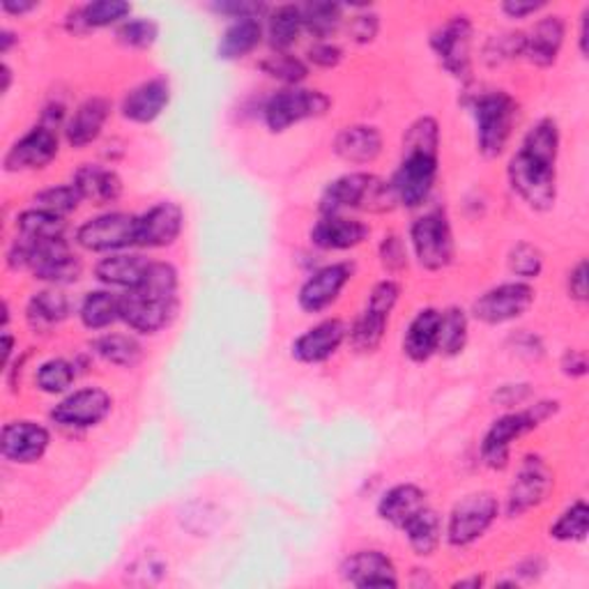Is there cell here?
<instances>
[{"label": "cell", "mask_w": 589, "mask_h": 589, "mask_svg": "<svg viewBox=\"0 0 589 589\" xmlns=\"http://www.w3.org/2000/svg\"><path fill=\"white\" fill-rule=\"evenodd\" d=\"M330 106H332V99L325 93L294 86V88L275 93L270 99H267L263 106V118H265L267 129L281 133L298 122L323 118L330 111Z\"/></svg>", "instance_id": "ba28073f"}, {"label": "cell", "mask_w": 589, "mask_h": 589, "mask_svg": "<svg viewBox=\"0 0 589 589\" xmlns=\"http://www.w3.org/2000/svg\"><path fill=\"white\" fill-rule=\"evenodd\" d=\"M72 304L65 292L58 290H40L29 300V307H25V320L33 332L46 334L53 328H58L61 323L69 318Z\"/></svg>", "instance_id": "1f68e13d"}, {"label": "cell", "mask_w": 589, "mask_h": 589, "mask_svg": "<svg viewBox=\"0 0 589 589\" xmlns=\"http://www.w3.org/2000/svg\"><path fill=\"white\" fill-rule=\"evenodd\" d=\"M347 33L357 42V44H368L378 38L381 33V17L376 12H368V8L351 19V25H347Z\"/></svg>", "instance_id": "816d5d0a"}, {"label": "cell", "mask_w": 589, "mask_h": 589, "mask_svg": "<svg viewBox=\"0 0 589 589\" xmlns=\"http://www.w3.org/2000/svg\"><path fill=\"white\" fill-rule=\"evenodd\" d=\"M82 194L74 184H58V186H49V190L35 194L33 203L38 210H44L49 214H56V217H67V214L76 212L78 203H82Z\"/></svg>", "instance_id": "f6af8a7d"}, {"label": "cell", "mask_w": 589, "mask_h": 589, "mask_svg": "<svg viewBox=\"0 0 589 589\" xmlns=\"http://www.w3.org/2000/svg\"><path fill=\"white\" fill-rule=\"evenodd\" d=\"M114 410L111 394L101 387H84L65 396L61 404L51 410V419L63 428H93L101 424Z\"/></svg>", "instance_id": "2e32d148"}, {"label": "cell", "mask_w": 589, "mask_h": 589, "mask_svg": "<svg viewBox=\"0 0 589 589\" xmlns=\"http://www.w3.org/2000/svg\"><path fill=\"white\" fill-rule=\"evenodd\" d=\"M184 228V210L173 201H162L152 205L139 217L137 245L146 249H162L175 245V239Z\"/></svg>", "instance_id": "ffe728a7"}, {"label": "cell", "mask_w": 589, "mask_h": 589, "mask_svg": "<svg viewBox=\"0 0 589 589\" xmlns=\"http://www.w3.org/2000/svg\"><path fill=\"white\" fill-rule=\"evenodd\" d=\"M470 111L476 122L479 152L489 159L500 157L512 139L518 118V101L504 90L479 93L470 101Z\"/></svg>", "instance_id": "277c9868"}, {"label": "cell", "mask_w": 589, "mask_h": 589, "mask_svg": "<svg viewBox=\"0 0 589 589\" xmlns=\"http://www.w3.org/2000/svg\"><path fill=\"white\" fill-rule=\"evenodd\" d=\"M559 366L567 378H582V376H587V355H585V351L569 347V351L561 355Z\"/></svg>", "instance_id": "11a10c76"}, {"label": "cell", "mask_w": 589, "mask_h": 589, "mask_svg": "<svg viewBox=\"0 0 589 589\" xmlns=\"http://www.w3.org/2000/svg\"><path fill=\"white\" fill-rule=\"evenodd\" d=\"M410 548L419 557H431L442 542V521L433 508H421V512L404 527Z\"/></svg>", "instance_id": "8d00e7d4"}, {"label": "cell", "mask_w": 589, "mask_h": 589, "mask_svg": "<svg viewBox=\"0 0 589 589\" xmlns=\"http://www.w3.org/2000/svg\"><path fill=\"white\" fill-rule=\"evenodd\" d=\"M400 298V286L392 279H385L373 286L364 311L357 315L353 328L347 330V339L357 353H376L389 323V315Z\"/></svg>", "instance_id": "52a82bcc"}, {"label": "cell", "mask_w": 589, "mask_h": 589, "mask_svg": "<svg viewBox=\"0 0 589 589\" xmlns=\"http://www.w3.org/2000/svg\"><path fill=\"white\" fill-rule=\"evenodd\" d=\"M567 23L561 17L553 14L542 19L529 35H525V56L537 67H553L559 58V51L565 46Z\"/></svg>", "instance_id": "4316f807"}, {"label": "cell", "mask_w": 589, "mask_h": 589, "mask_svg": "<svg viewBox=\"0 0 589 589\" xmlns=\"http://www.w3.org/2000/svg\"><path fill=\"white\" fill-rule=\"evenodd\" d=\"M304 31L302 6H277L267 14V42L277 53H288Z\"/></svg>", "instance_id": "e575fe53"}, {"label": "cell", "mask_w": 589, "mask_h": 589, "mask_svg": "<svg viewBox=\"0 0 589 589\" xmlns=\"http://www.w3.org/2000/svg\"><path fill=\"white\" fill-rule=\"evenodd\" d=\"M150 260L143 256H133V254H116V256H106L95 265V277L106 283V286H116V288H133L141 277L146 275Z\"/></svg>", "instance_id": "d6a6232c"}, {"label": "cell", "mask_w": 589, "mask_h": 589, "mask_svg": "<svg viewBox=\"0 0 589 589\" xmlns=\"http://www.w3.org/2000/svg\"><path fill=\"white\" fill-rule=\"evenodd\" d=\"M580 53L582 56H587V10H585L582 21H580Z\"/></svg>", "instance_id": "e7e4bbea"}, {"label": "cell", "mask_w": 589, "mask_h": 589, "mask_svg": "<svg viewBox=\"0 0 589 589\" xmlns=\"http://www.w3.org/2000/svg\"><path fill=\"white\" fill-rule=\"evenodd\" d=\"M84 201L93 205H111L122 196V180L114 169L99 164H84L74 173L72 182Z\"/></svg>", "instance_id": "f1b7e54d"}, {"label": "cell", "mask_w": 589, "mask_h": 589, "mask_svg": "<svg viewBox=\"0 0 589 589\" xmlns=\"http://www.w3.org/2000/svg\"><path fill=\"white\" fill-rule=\"evenodd\" d=\"M500 392L508 394V396H495V398L500 400V404L506 406V408H512V406H516V404H523V400L532 394V392L527 389V385H506V387H502Z\"/></svg>", "instance_id": "6f0895ef"}, {"label": "cell", "mask_w": 589, "mask_h": 589, "mask_svg": "<svg viewBox=\"0 0 589 589\" xmlns=\"http://www.w3.org/2000/svg\"><path fill=\"white\" fill-rule=\"evenodd\" d=\"M51 445V433L38 421L19 419L3 426L0 433V453L17 465L38 463Z\"/></svg>", "instance_id": "ac0fdd59"}, {"label": "cell", "mask_w": 589, "mask_h": 589, "mask_svg": "<svg viewBox=\"0 0 589 589\" xmlns=\"http://www.w3.org/2000/svg\"><path fill=\"white\" fill-rule=\"evenodd\" d=\"M341 578L360 589L398 587V576L392 557L381 550H360L341 565Z\"/></svg>", "instance_id": "7402d4cb"}, {"label": "cell", "mask_w": 589, "mask_h": 589, "mask_svg": "<svg viewBox=\"0 0 589 589\" xmlns=\"http://www.w3.org/2000/svg\"><path fill=\"white\" fill-rule=\"evenodd\" d=\"M307 58L311 65H315L320 69H334L343 61V51L332 42H315L309 49Z\"/></svg>", "instance_id": "f5cc1de1"}, {"label": "cell", "mask_w": 589, "mask_h": 589, "mask_svg": "<svg viewBox=\"0 0 589 589\" xmlns=\"http://www.w3.org/2000/svg\"><path fill=\"white\" fill-rule=\"evenodd\" d=\"M534 298H537V292L529 283L508 281L481 294L472 307V313L484 325H504L525 315L534 304Z\"/></svg>", "instance_id": "4fadbf2b"}, {"label": "cell", "mask_w": 589, "mask_h": 589, "mask_svg": "<svg viewBox=\"0 0 589 589\" xmlns=\"http://www.w3.org/2000/svg\"><path fill=\"white\" fill-rule=\"evenodd\" d=\"M381 263L387 272H404L408 267V249L400 235H385L381 243Z\"/></svg>", "instance_id": "f907efd6"}, {"label": "cell", "mask_w": 589, "mask_h": 589, "mask_svg": "<svg viewBox=\"0 0 589 589\" xmlns=\"http://www.w3.org/2000/svg\"><path fill=\"white\" fill-rule=\"evenodd\" d=\"M508 270L521 279H537L544 272V254L529 243H518L506 258Z\"/></svg>", "instance_id": "7dc6e473"}, {"label": "cell", "mask_w": 589, "mask_h": 589, "mask_svg": "<svg viewBox=\"0 0 589 589\" xmlns=\"http://www.w3.org/2000/svg\"><path fill=\"white\" fill-rule=\"evenodd\" d=\"M347 339V328L343 320L330 318L307 330L292 343V357L302 364H323L339 353V347Z\"/></svg>", "instance_id": "44dd1931"}, {"label": "cell", "mask_w": 589, "mask_h": 589, "mask_svg": "<svg viewBox=\"0 0 589 589\" xmlns=\"http://www.w3.org/2000/svg\"><path fill=\"white\" fill-rule=\"evenodd\" d=\"M368 226L343 217V214H323L311 228V243L323 251H345L355 249L368 237Z\"/></svg>", "instance_id": "cb8c5ba5"}, {"label": "cell", "mask_w": 589, "mask_h": 589, "mask_svg": "<svg viewBox=\"0 0 589 589\" xmlns=\"http://www.w3.org/2000/svg\"><path fill=\"white\" fill-rule=\"evenodd\" d=\"M178 270L171 263H150L141 281L120 298V320L139 334H157L178 311Z\"/></svg>", "instance_id": "7a4b0ae2"}, {"label": "cell", "mask_w": 589, "mask_h": 589, "mask_svg": "<svg viewBox=\"0 0 589 589\" xmlns=\"http://www.w3.org/2000/svg\"><path fill=\"white\" fill-rule=\"evenodd\" d=\"M38 8L40 3H35V0H3V12L12 17H23Z\"/></svg>", "instance_id": "680465c9"}, {"label": "cell", "mask_w": 589, "mask_h": 589, "mask_svg": "<svg viewBox=\"0 0 589 589\" xmlns=\"http://www.w3.org/2000/svg\"><path fill=\"white\" fill-rule=\"evenodd\" d=\"M139 235V217L127 212H109L99 214L95 219H88L82 228L76 231V245L95 251V254H111L137 245Z\"/></svg>", "instance_id": "8fae6325"}, {"label": "cell", "mask_w": 589, "mask_h": 589, "mask_svg": "<svg viewBox=\"0 0 589 589\" xmlns=\"http://www.w3.org/2000/svg\"><path fill=\"white\" fill-rule=\"evenodd\" d=\"M440 320H442V311L440 309H421L406 330V339H404V353L421 364L428 362L436 353H438V341H440Z\"/></svg>", "instance_id": "83f0119b"}, {"label": "cell", "mask_w": 589, "mask_h": 589, "mask_svg": "<svg viewBox=\"0 0 589 589\" xmlns=\"http://www.w3.org/2000/svg\"><path fill=\"white\" fill-rule=\"evenodd\" d=\"M17 233L25 243L40 245L51 243V239H65L67 224L63 217H56V214L33 207L21 212L17 217Z\"/></svg>", "instance_id": "d590c367"}, {"label": "cell", "mask_w": 589, "mask_h": 589, "mask_svg": "<svg viewBox=\"0 0 589 589\" xmlns=\"http://www.w3.org/2000/svg\"><path fill=\"white\" fill-rule=\"evenodd\" d=\"M12 351H14V336L6 330V332H3V368H6V371H8V366H10Z\"/></svg>", "instance_id": "94428289"}, {"label": "cell", "mask_w": 589, "mask_h": 589, "mask_svg": "<svg viewBox=\"0 0 589 589\" xmlns=\"http://www.w3.org/2000/svg\"><path fill=\"white\" fill-rule=\"evenodd\" d=\"M500 514V504L493 493H470L463 500L453 504L449 523H447V539L453 548H465L479 542L493 527Z\"/></svg>", "instance_id": "9c48e42d"}, {"label": "cell", "mask_w": 589, "mask_h": 589, "mask_svg": "<svg viewBox=\"0 0 589 589\" xmlns=\"http://www.w3.org/2000/svg\"><path fill=\"white\" fill-rule=\"evenodd\" d=\"M426 493L415 486V484H398L394 489H389L381 502H378V516L398 527V529H404L419 512L421 508H426Z\"/></svg>", "instance_id": "f546056e"}, {"label": "cell", "mask_w": 589, "mask_h": 589, "mask_svg": "<svg viewBox=\"0 0 589 589\" xmlns=\"http://www.w3.org/2000/svg\"><path fill=\"white\" fill-rule=\"evenodd\" d=\"M212 10L217 14L231 17L233 21L263 19L265 14H270V8L258 3V0H217V3H212Z\"/></svg>", "instance_id": "681fc988"}, {"label": "cell", "mask_w": 589, "mask_h": 589, "mask_svg": "<svg viewBox=\"0 0 589 589\" xmlns=\"http://www.w3.org/2000/svg\"><path fill=\"white\" fill-rule=\"evenodd\" d=\"M353 275H355L353 263H332L320 267V270H315L300 288L298 294L300 309L307 313H320L330 309L339 300V294L347 286V281L353 279Z\"/></svg>", "instance_id": "d6986e66"}, {"label": "cell", "mask_w": 589, "mask_h": 589, "mask_svg": "<svg viewBox=\"0 0 589 589\" xmlns=\"http://www.w3.org/2000/svg\"><path fill=\"white\" fill-rule=\"evenodd\" d=\"M587 527H589V508L582 500H578L550 525V537L555 542H561V544L585 542Z\"/></svg>", "instance_id": "b9f144b4"}, {"label": "cell", "mask_w": 589, "mask_h": 589, "mask_svg": "<svg viewBox=\"0 0 589 589\" xmlns=\"http://www.w3.org/2000/svg\"><path fill=\"white\" fill-rule=\"evenodd\" d=\"M93 351L104 362L122 368H133L143 360L141 343L127 334H104L93 341Z\"/></svg>", "instance_id": "f35d334b"}, {"label": "cell", "mask_w": 589, "mask_h": 589, "mask_svg": "<svg viewBox=\"0 0 589 589\" xmlns=\"http://www.w3.org/2000/svg\"><path fill=\"white\" fill-rule=\"evenodd\" d=\"M260 69L288 86H298L309 76V65L302 58L292 56V53H272V56L260 61Z\"/></svg>", "instance_id": "7bdbcfd3"}, {"label": "cell", "mask_w": 589, "mask_h": 589, "mask_svg": "<svg viewBox=\"0 0 589 589\" xmlns=\"http://www.w3.org/2000/svg\"><path fill=\"white\" fill-rule=\"evenodd\" d=\"M396 205L392 184L371 173H347L330 182L320 199L323 214H343L351 210L389 212Z\"/></svg>", "instance_id": "3957f363"}, {"label": "cell", "mask_w": 589, "mask_h": 589, "mask_svg": "<svg viewBox=\"0 0 589 589\" xmlns=\"http://www.w3.org/2000/svg\"><path fill=\"white\" fill-rule=\"evenodd\" d=\"M431 49L440 65L459 82L472 76V21L463 14L451 17L431 35Z\"/></svg>", "instance_id": "7c38bea8"}, {"label": "cell", "mask_w": 589, "mask_h": 589, "mask_svg": "<svg viewBox=\"0 0 589 589\" xmlns=\"http://www.w3.org/2000/svg\"><path fill=\"white\" fill-rule=\"evenodd\" d=\"M508 184L527 207L546 212L557 201V164L518 150L506 169Z\"/></svg>", "instance_id": "8992f818"}, {"label": "cell", "mask_w": 589, "mask_h": 589, "mask_svg": "<svg viewBox=\"0 0 589 589\" xmlns=\"http://www.w3.org/2000/svg\"><path fill=\"white\" fill-rule=\"evenodd\" d=\"M304 31L311 33L318 42H325L343 21V6L330 3V0H313L302 6Z\"/></svg>", "instance_id": "ab89813d"}, {"label": "cell", "mask_w": 589, "mask_h": 589, "mask_svg": "<svg viewBox=\"0 0 589 589\" xmlns=\"http://www.w3.org/2000/svg\"><path fill=\"white\" fill-rule=\"evenodd\" d=\"M58 129H51L46 125H35L29 133L8 150L3 167L8 173H19V171H40L46 169L53 159L58 157Z\"/></svg>", "instance_id": "e0dca14e"}, {"label": "cell", "mask_w": 589, "mask_h": 589, "mask_svg": "<svg viewBox=\"0 0 589 589\" xmlns=\"http://www.w3.org/2000/svg\"><path fill=\"white\" fill-rule=\"evenodd\" d=\"M546 3H534V0H506V3H502V12L508 17V19H525V17H532L537 14L539 10H544Z\"/></svg>", "instance_id": "9f6ffc18"}, {"label": "cell", "mask_w": 589, "mask_h": 589, "mask_svg": "<svg viewBox=\"0 0 589 589\" xmlns=\"http://www.w3.org/2000/svg\"><path fill=\"white\" fill-rule=\"evenodd\" d=\"M553 491V472L546 465V461L542 457H529L523 459L512 486H508L506 493V514L512 518H518L523 514H527L529 508L539 506L548 493Z\"/></svg>", "instance_id": "9a60e30c"}, {"label": "cell", "mask_w": 589, "mask_h": 589, "mask_svg": "<svg viewBox=\"0 0 589 589\" xmlns=\"http://www.w3.org/2000/svg\"><path fill=\"white\" fill-rule=\"evenodd\" d=\"M25 245H29V267H25V270H31L35 279L53 286H65L78 281V277H82L84 263L69 249L67 239H51V243H40V245L25 243Z\"/></svg>", "instance_id": "5bb4252c"}, {"label": "cell", "mask_w": 589, "mask_h": 589, "mask_svg": "<svg viewBox=\"0 0 589 589\" xmlns=\"http://www.w3.org/2000/svg\"><path fill=\"white\" fill-rule=\"evenodd\" d=\"M415 258L428 272H440L453 263V235L447 214L433 210L419 217L410 228Z\"/></svg>", "instance_id": "30bf717a"}, {"label": "cell", "mask_w": 589, "mask_h": 589, "mask_svg": "<svg viewBox=\"0 0 589 589\" xmlns=\"http://www.w3.org/2000/svg\"><path fill=\"white\" fill-rule=\"evenodd\" d=\"M159 38V25L152 19H127L118 29V42L129 49H150Z\"/></svg>", "instance_id": "c3c4849f"}, {"label": "cell", "mask_w": 589, "mask_h": 589, "mask_svg": "<svg viewBox=\"0 0 589 589\" xmlns=\"http://www.w3.org/2000/svg\"><path fill=\"white\" fill-rule=\"evenodd\" d=\"M0 72H3V74H0V76H3V88H0V93H3V95H8L10 93V86H12V69H10V65L8 63H3V69H0Z\"/></svg>", "instance_id": "6125c7cd"}, {"label": "cell", "mask_w": 589, "mask_h": 589, "mask_svg": "<svg viewBox=\"0 0 589 589\" xmlns=\"http://www.w3.org/2000/svg\"><path fill=\"white\" fill-rule=\"evenodd\" d=\"M38 389L44 394H63L67 392L76 381V364L58 357L40 364L38 368Z\"/></svg>", "instance_id": "ee69618b"}, {"label": "cell", "mask_w": 589, "mask_h": 589, "mask_svg": "<svg viewBox=\"0 0 589 589\" xmlns=\"http://www.w3.org/2000/svg\"><path fill=\"white\" fill-rule=\"evenodd\" d=\"M521 56H525V33H502L493 35L484 44V56L481 58L489 67H500L504 63L518 61Z\"/></svg>", "instance_id": "bcb514c9"}, {"label": "cell", "mask_w": 589, "mask_h": 589, "mask_svg": "<svg viewBox=\"0 0 589 589\" xmlns=\"http://www.w3.org/2000/svg\"><path fill=\"white\" fill-rule=\"evenodd\" d=\"M260 40H263V23H260V19L233 21L228 29L224 31L222 40H219L217 56L222 61L247 58L249 53L260 44Z\"/></svg>", "instance_id": "836d02e7"}, {"label": "cell", "mask_w": 589, "mask_h": 589, "mask_svg": "<svg viewBox=\"0 0 589 589\" xmlns=\"http://www.w3.org/2000/svg\"><path fill=\"white\" fill-rule=\"evenodd\" d=\"M481 585H484V578H481V576H472V578H461V580H457L451 587H476V589H479Z\"/></svg>", "instance_id": "be15d7a7"}, {"label": "cell", "mask_w": 589, "mask_h": 589, "mask_svg": "<svg viewBox=\"0 0 589 589\" xmlns=\"http://www.w3.org/2000/svg\"><path fill=\"white\" fill-rule=\"evenodd\" d=\"M468 315L459 307H449L442 311L440 320V341H438V353L447 357H457L465 351L468 345Z\"/></svg>", "instance_id": "60d3db41"}, {"label": "cell", "mask_w": 589, "mask_h": 589, "mask_svg": "<svg viewBox=\"0 0 589 589\" xmlns=\"http://www.w3.org/2000/svg\"><path fill=\"white\" fill-rule=\"evenodd\" d=\"M569 298L576 302H587V260H578V265L569 272L567 279Z\"/></svg>", "instance_id": "db71d44e"}, {"label": "cell", "mask_w": 589, "mask_h": 589, "mask_svg": "<svg viewBox=\"0 0 589 589\" xmlns=\"http://www.w3.org/2000/svg\"><path fill=\"white\" fill-rule=\"evenodd\" d=\"M131 14V6L125 0H95L84 8H74L67 14V31L82 35L95 29H106Z\"/></svg>", "instance_id": "4dcf8cb0"}, {"label": "cell", "mask_w": 589, "mask_h": 589, "mask_svg": "<svg viewBox=\"0 0 589 589\" xmlns=\"http://www.w3.org/2000/svg\"><path fill=\"white\" fill-rule=\"evenodd\" d=\"M14 44H19V38L12 31H0V53H3V56H8Z\"/></svg>", "instance_id": "91938a15"}, {"label": "cell", "mask_w": 589, "mask_h": 589, "mask_svg": "<svg viewBox=\"0 0 589 589\" xmlns=\"http://www.w3.org/2000/svg\"><path fill=\"white\" fill-rule=\"evenodd\" d=\"M334 152L347 164H371L383 152V133L373 125L343 127L334 139Z\"/></svg>", "instance_id": "484cf974"}, {"label": "cell", "mask_w": 589, "mask_h": 589, "mask_svg": "<svg viewBox=\"0 0 589 589\" xmlns=\"http://www.w3.org/2000/svg\"><path fill=\"white\" fill-rule=\"evenodd\" d=\"M78 318H82L84 328L93 332L111 328L116 320H120V298L109 290H93L84 298Z\"/></svg>", "instance_id": "74e56055"}, {"label": "cell", "mask_w": 589, "mask_h": 589, "mask_svg": "<svg viewBox=\"0 0 589 589\" xmlns=\"http://www.w3.org/2000/svg\"><path fill=\"white\" fill-rule=\"evenodd\" d=\"M111 116V101L106 97H88L65 125V139L72 148H86L99 139V133Z\"/></svg>", "instance_id": "d4e9b609"}, {"label": "cell", "mask_w": 589, "mask_h": 589, "mask_svg": "<svg viewBox=\"0 0 589 589\" xmlns=\"http://www.w3.org/2000/svg\"><path fill=\"white\" fill-rule=\"evenodd\" d=\"M440 125L431 116L417 118L404 137V159L389 180L398 205L419 207L431 196L440 169Z\"/></svg>", "instance_id": "6da1fadb"}, {"label": "cell", "mask_w": 589, "mask_h": 589, "mask_svg": "<svg viewBox=\"0 0 589 589\" xmlns=\"http://www.w3.org/2000/svg\"><path fill=\"white\" fill-rule=\"evenodd\" d=\"M169 104H171V84L167 82V78L157 76V78H150V82L139 84L137 88H131L125 95L122 116L131 122L150 125L164 114Z\"/></svg>", "instance_id": "603a6c76"}, {"label": "cell", "mask_w": 589, "mask_h": 589, "mask_svg": "<svg viewBox=\"0 0 589 589\" xmlns=\"http://www.w3.org/2000/svg\"><path fill=\"white\" fill-rule=\"evenodd\" d=\"M557 410V400H539V404H534L521 413H508L500 417L497 421H493L484 440H481V461L491 470H504L508 465V457H512V445L518 438L537 431Z\"/></svg>", "instance_id": "5b68a950"}]
</instances>
